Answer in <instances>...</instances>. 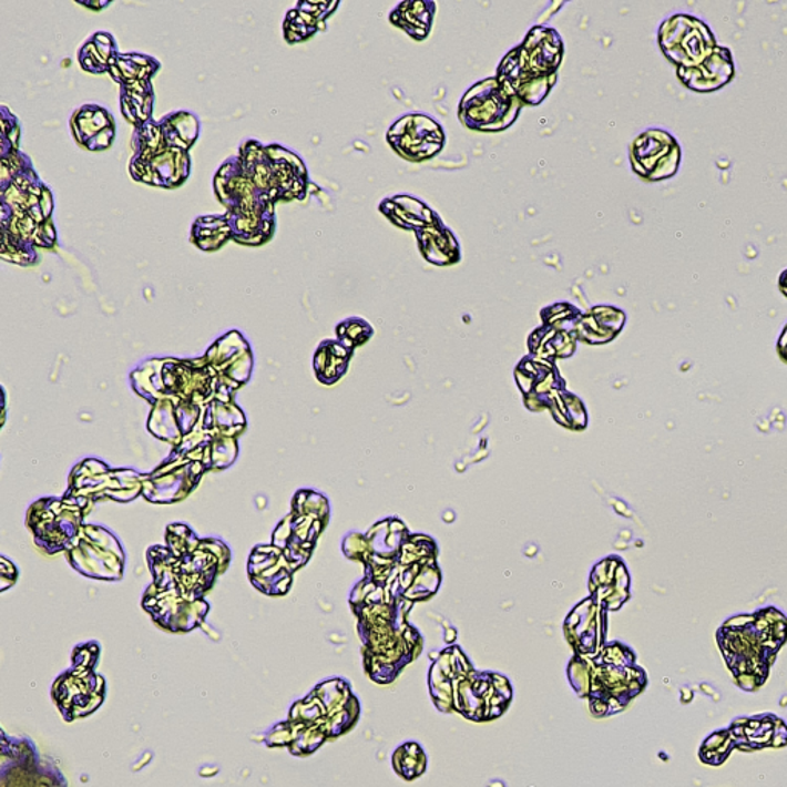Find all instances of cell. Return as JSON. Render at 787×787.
Wrapping results in <instances>:
<instances>
[{"mask_svg":"<svg viewBox=\"0 0 787 787\" xmlns=\"http://www.w3.org/2000/svg\"><path fill=\"white\" fill-rule=\"evenodd\" d=\"M717 642L735 683L746 693H755L765 685L787 642L786 615L777 607L737 615L723 623Z\"/></svg>","mask_w":787,"mask_h":787,"instance_id":"obj_1","label":"cell"},{"mask_svg":"<svg viewBox=\"0 0 787 787\" xmlns=\"http://www.w3.org/2000/svg\"><path fill=\"white\" fill-rule=\"evenodd\" d=\"M523 102L510 93L497 78L477 82L460 102V121L471 130H507L519 116Z\"/></svg>","mask_w":787,"mask_h":787,"instance_id":"obj_3","label":"cell"},{"mask_svg":"<svg viewBox=\"0 0 787 787\" xmlns=\"http://www.w3.org/2000/svg\"><path fill=\"white\" fill-rule=\"evenodd\" d=\"M387 141L400 157L409 162H423L443 149L444 133L435 119L408 114L392 123Z\"/></svg>","mask_w":787,"mask_h":787,"instance_id":"obj_4","label":"cell"},{"mask_svg":"<svg viewBox=\"0 0 787 787\" xmlns=\"http://www.w3.org/2000/svg\"><path fill=\"white\" fill-rule=\"evenodd\" d=\"M734 749H737L734 735L730 733L729 727H726V729H719L717 733L711 734L703 742V745L699 746L698 757L705 765L719 766L729 758Z\"/></svg>","mask_w":787,"mask_h":787,"instance_id":"obj_10","label":"cell"},{"mask_svg":"<svg viewBox=\"0 0 787 787\" xmlns=\"http://www.w3.org/2000/svg\"><path fill=\"white\" fill-rule=\"evenodd\" d=\"M435 2H403L392 11L394 25L407 31L411 38L421 41L431 30L432 19L436 14Z\"/></svg>","mask_w":787,"mask_h":787,"instance_id":"obj_9","label":"cell"},{"mask_svg":"<svg viewBox=\"0 0 787 787\" xmlns=\"http://www.w3.org/2000/svg\"><path fill=\"white\" fill-rule=\"evenodd\" d=\"M735 746L745 753L787 746V725L773 714L735 718L729 726Z\"/></svg>","mask_w":787,"mask_h":787,"instance_id":"obj_5","label":"cell"},{"mask_svg":"<svg viewBox=\"0 0 787 787\" xmlns=\"http://www.w3.org/2000/svg\"><path fill=\"white\" fill-rule=\"evenodd\" d=\"M380 209L394 224L401 228L415 229L416 233L441 222L435 211L429 209V206L419 198L411 196H396L389 201L387 198L380 205Z\"/></svg>","mask_w":787,"mask_h":787,"instance_id":"obj_8","label":"cell"},{"mask_svg":"<svg viewBox=\"0 0 787 787\" xmlns=\"http://www.w3.org/2000/svg\"><path fill=\"white\" fill-rule=\"evenodd\" d=\"M562 59L560 34L552 28L535 27L522 45L507 54L495 78L523 103L539 105L554 85Z\"/></svg>","mask_w":787,"mask_h":787,"instance_id":"obj_2","label":"cell"},{"mask_svg":"<svg viewBox=\"0 0 787 787\" xmlns=\"http://www.w3.org/2000/svg\"><path fill=\"white\" fill-rule=\"evenodd\" d=\"M417 241H419L421 254L429 264L448 266L457 264L462 258V252H460L454 234L441 222L417 232Z\"/></svg>","mask_w":787,"mask_h":787,"instance_id":"obj_7","label":"cell"},{"mask_svg":"<svg viewBox=\"0 0 787 787\" xmlns=\"http://www.w3.org/2000/svg\"><path fill=\"white\" fill-rule=\"evenodd\" d=\"M671 141L670 134L658 130L647 131L635 139L631 146V159L632 166L640 176L647 177L650 181H658V178L670 176L663 165V154H671L678 150L670 151L667 149V142Z\"/></svg>","mask_w":787,"mask_h":787,"instance_id":"obj_6","label":"cell"}]
</instances>
